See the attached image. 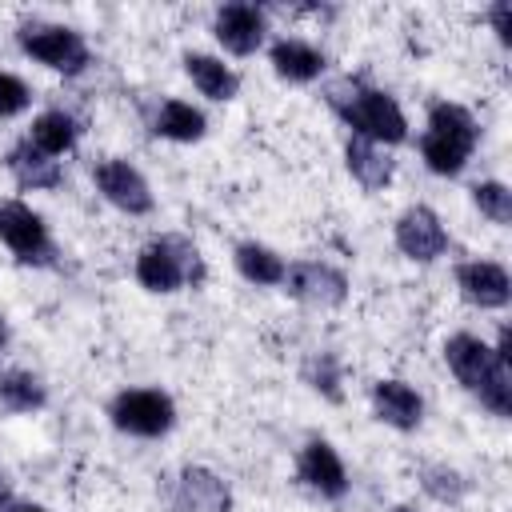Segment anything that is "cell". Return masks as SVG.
I'll return each instance as SVG.
<instances>
[{"label": "cell", "mask_w": 512, "mask_h": 512, "mask_svg": "<svg viewBox=\"0 0 512 512\" xmlns=\"http://www.w3.org/2000/svg\"><path fill=\"white\" fill-rule=\"evenodd\" d=\"M44 400H48V392H44L40 376H32L24 368L0 372V404L8 412H36V408H44Z\"/></svg>", "instance_id": "7402d4cb"}, {"label": "cell", "mask_w": 512, "mask_h": 512, "mask_svg": "<svg viewBox=\"0 0 512 512\" xmlns=\"http://www.w3.org/2000/svg\"><path fill=\"white\" fill-rule=\"evenodd\" d=\"M296 472L312 492H320L328 500H340L348 492V472H344V464L328 440H308L300 460H296Z\"/></svg>", "instance_id": "7c38bea8"}, {"label": "cell", "mask_w": 512, "mask_h": 512, "mask_svg": "<svg viewBox=\"0 0 512 512\" xmlns=\"http://www.w3.org/2000/svg\"><path fill=\"white\" fill-rule=\"evenodd\" d=\"M4 164H8V172L16 176V184H20V188H32V192H40V188H60V180H64L60 160L48 156V152H40L32 140L12 144Z\"/></svg>", "instance_id": "5bb4252c"}, {"label": "cell", "mask_w": 512, "mask_h": 512, "mask_svg": "<svg viewBox=\"0 0 512 512\" xmlns=\"http://www.w3.org/2000/svg\"><path fill=\"white\" fill-rule=\"evenodd\" d=\"M172 508L176 512H228L232 508V492L216 472L192 464V468L180 472V480L172 488Z\"/></svg>", "instance_id": "30bf717a"}, {"label": "cell", "mask_w": 512, "mask_h": 512, "mask_svg": "<svg viewBox=\"0 0 512 512\" xmlns=\"http://www.w3.org/2000/svg\"><path fill=\"white\" fill-rule=\"evenodd\" d=\"M372 408H376V416L384 424H392L400 432H412L420 424V416H424V400L404 380H380V384H372Z\"/></svg>", "instance_id": "9a60e30c"}, {"label": "cell", "mask_w": 512, "mask_h": 512, "mask_svg": "<svg viewBox=\"0 0 512 512\" xmlns=\"http://www.w3.org/2000/svg\"><path fill=\"white\" fill-rule=\"evenodd\" d=\"M392 236H396V248L408 260H420V264H428V260H436V256L448 252V232H444L440 216L432 208H424V204L404 208L396 216V232Z\"/></svg>", "instance_id": "52a82bcc"}, {"label": "cell", "mask_w": 512, "mask_h": 512, "mask_svg": "<svg viewBox=\"0 0 512 512\" xmlns=\"http://www.w3.org/2000/svg\"><path fill=\"white\" fill-rule=\"evenodd\" d=\"M324 100L352 128V136H364L372 144H400L408 136L400 104L380 88H368L352 76H340L324 88Z\"/></svg>", "instance_id": "6da1fadb"}, {"label": "cell", "mask_w": 512, "mask_h": 512, "mask_svg": "<svg viewBox=\"0 0 512 512\" xmlns=\"http://www.w3.org/2000/svg\"><path fill=\"white\" fill-rule=\"evenodd\" d=\"M488 16H492V28L500 32V40H508V4H504V0H496Z\"/></svg>", "instance_id": "f546056e"}, {"label": "cell", "mask_w": 512, "mask_h": 512, "mask_svg": "<svg viewBox=\"0 0 512 512\" xmlns=\"http://www.w3.org/2000/svg\"><path fill=\"white\" fill-rule=\"evenodd\" d=\"M108 416H112V424H116L120 432L152 440V436H164V432L172 428L176 404H172V396L160 392V388H128V392H120V396L112 400Z\"/></svg>", "instance_id": "277c9868"}, {"label": "cell", "mask_w": 512, "mask_h": 512, "mask_svg": "<svg viewBox=\"0 0 512 512\" xmlns=\"http://www.w3.org/2000/svg\"><path fill=\"white\" fill-rule=\"evenodd\" d=\"M212 32L232 56H252L264 40V12L256 4H240V0L224 4V8H216Z\"/></svg>", "instance_id": "8fae6325"}, {"label": "cell", "mask_w": 512, "mask_h": 512, "mask_svg": "<svg viewBox=\"0 0 512 512\" xmlns=\"http://www.w3.org/2000/svg\"><path fill=\"white\" fill-rule=\"evenodd\" d=\"M480 404L492 412V416H508L512 412V368L508 364H496V372L476 388Z\"/></svg>", "instance_id": "484cf974"}, {"label": "cell", "mask_w": 512, "mask_h": 512, "mask_svg": "<svg viewBox=\"0 0 512 512\" xmlns=\"http://www.w3.org/2000/svg\"><path fill=\"white\" fill-rule=\"evenodd\" d=\"M0 512H48V508H40V504H8V508H0Z\"/></svg>", "instance_id": "1f68e13d"}, {"label": "cell", "mask_w": 512, "mask_h": 512, "mask_svg": "<svg viewBox=\"0 0 512 512\" xmlns=\"http://www.w3.org/2000/svg\"><path fill=\"white\" fill-rule=\"evenodd\" d=\"M472 200L492 224H512V192L500 180H480L472 188Z\"/></svg>", "instance_id": "cb8c5ba5"}, {"label": "cell", "mask_w": 512, "mask_h": 512, "mask_svg": "<svg viewBox=\"0 0 512 512\" xmlns=\"http://www.w3.org/2000/svg\"><path fill=\"white\" fill-rule=\"evenodd\" d=\"M204 128H208L204 112H200V108H192V104H184V100H164V104H160V112H156V132H160V136H168V140L192 144V140H200V136H204Z\"/></svg>", "instance_id": "ffe728a7"}, {"label": "cell", "mask_w": 512, "mask_h": 512, "mask_svg": "<svg viewBox=\"0 0 512 512\" xmlns=\"http://www.w3.org/2000/svg\"><path fill=\"white\" fill-rule=\"evenodd\" d=\"M456 284L468 304L476 308H504L512 296V280L496 260H472L456 268Z\"/></svg>", "instance_id": "4fadbf2b"}, {"label": "cell", "mask_w": 512, "mask_h": 512, "mask_svg": "<svg viewBox=\"0 0 512 512\" xmlns=\"http://www.w3.org/2000/svg\"><path fill=\"white\" fill-rule=\"evenodd\" d=\"M0 240L12 248V256L20 264H48L52 260V240H48L44 220L20 200L0 204Z\"/></svg>", "instance_id": "5b68a950"}, {"label": "cell", "mask_w": 512, "mask_h": 512, "mask_svg": "<svg viewBox=\"0 0 512 512\" xmlns=\"http://www.w3.org/2000/svg\"><path fill=\"white\" fill-rule=\"evenodd\" d=\"M344 156H348V172H352L368 192H376V188H384V184L392 180V156H388L380 144H372V140H364V136H352V140L344 144Z\"/></svg>", "instance_id": "d6986e66"}, {"label": "cell", "mask_w": 512, "mask_h": 512, "mask_svg": "<svg viewBox=\"0 0 512 512\" xmlns=\"http://www.w3.org/2000/svg\"><path fill=\"white\" fill-rule=\"evenodd\" d=\"M12 504V480H8V472L0 468V508H8Z\"/></svg>", "instance_id": "4dcf8cb0"}, {"label": "cell", "mask_w": 512, "mask_h": 512, "mask_svg": "<svg viewBox=\"0 0 512 512\" xmlns=\"http://www.w3.org/2000/svg\"><path fill=\"white\" fill-rule=\"evenodd\" d=\"M324 52L320 48H312V44H304V40H276L272 44V68L284 76V80H292V84H308V80H316L320 72H324Z\"/></svg>", "instance_id": "ac0fdd59"}, {"label": "cell", "mask_w": 512, "mask_h": 512, "mask_svg": "<svg viewBox=\"0 0 512 512\" xmlns=\"http://www.w3.org/2000/svg\"><path fill=\"white\" fill-rule=\"evenodd\" d=\"M4 344H8V320L0 316V352H4Z\"/></svg>", "instance_id": "d6a6232c"}, {"label": "cell", "mask_w": 512, "mask_h": 512, "mask_svg": "<svg viewBox=\"0 0 512 512\" xmlns=\"http://www.w3.org/2000/svg\"><path fill=\"white\" fill-rule=\"evenodd\" d=\"M424 492L444 504H456L464 496V476L448 464H432V468H424Z\"/></svg>", "instance_id": "4316f807"}, {"label": "cell", "mask_w": 512, "mask_h": 512, "mask_svg": "<svg viewBox=\"0 0 512 512\" xmlns=\"http://www.w3.org/2000/svg\"><path fill=\"white\" fill-rule=\"evenodd\" d=\"M284 284L296 300L316 304V308H332L348 296V280L340 268L320 264V260H296L292 268H284Z\"/></svg>", "instance_id": "ba28073f"}, {"label": "cell", "mask_w": 512, "mask_h": 512, "mask_svg": "<svg viewBox=\"0 0 512 512\" xmlns=\"http://www.w3.org/2000/svg\"><path fill=\"white\" fill-rule=\"evenodd\" d=\"M40 152H48V156H60V152H68L72 144H76V120L68 116V112H40L36 120H32V136H28Z\"/></svg>", "instance_id": "603a6c76"}, {"label": "cell", "mask_w": 512, "mask_h": 512, "mask_svg": "<svg viewBox=\"0 0 512 512\" xmlns=\"http://www.w3.org/2000/svg\"><path fill=\"white\" fill-rule=\"evenodd\" d=\"M428 136H436V140L460 148L464 156H472V148H476V140H480V124H476V116H472L464 104L440 100V104L428 108Z\"/></svg>", "instance_id": "2e32d148"}, {"label": "cell", "mask_w": 512, "mask_h": 512, "mask_svg": "<svg viewBox=\"0 0 512 512\" xmlns=\"http://www.w3.org/2000/svg\"><path fill=\"white\" fill-rule=\"evenodd\" d=\"M396 512H412V508H396Z\"/></svg>", "instance_id": "836d02e7"}, {"label": "cell", "mask_w": 512, "mask_h": 512, "mask_svg": "<svg viewBox=\"0 0 512 512\" xmlns=\"http://www.w3.org/2000/svg\"><path fill=\"white\" fill-rule=\"evenodd\" d=\"M20 48L32 60H40L52 72H64V76H76V72H84L92 64L84 36L76 28H64V24H44V20L24 24L20 28Z\"/></svg>", "instance_id": "3957f363"}, {"label": "cell", "mask_w": 512, "mask_h": 512, "mask_svg": "<svg viewBox=\"0 0 512 512\" xmlns=\"http://www.w3.org/2000/svg\"><path fill=\"white\" fill-rule=\"evenodd\" d=\"M236 268L244 280L252 284H284V256H276L268 244H256V240H244L236 244Z\"/></svg>", "instance_id": "44dd1931"}, {"label": "cell", "mask_w": 512, "mask_h": 512, "mask_svg": "<svg viewBox=\"0 0 512 512\" xmlns=\"http://www.w3.org/2000/svg\"><path fill=\"white\" fill-rule=\"evenodd\" d=\"M136 280L148 292H176L184 284H200L204 280V260H200L196 244H188L184 236H160V240L140 248Z\"/></svg>", "instance_id": "7a4b0ae2"}, {"label": "cell", "mask_w": 512, "mask_h": 512, "mask_svg": "<svg viewBox=\"0 0 512 512\" xmlns=\"http://www.w3.org/2000/svg\"><path fill=\"white\" fill-rule=\"evenodd\" d=\"M92 180H96L100 196H104L108 204H116L120 212H128V216H144V212H152L148 180H144L128 160H120V156L100 160V164L92 168Z\"/></svg>", "instance_id": "8992f818"}, {"label": "cell", "mask_w": 512, "mask_h": 512, "mask_svg": "<svg viewBox=\"0 0 512 512\" xmlns=\"http://www.w3.org/2000/svg\"><path fill=\"white\" fill-rule=\"evenodd\" d=\"M28 100H32L28 84H24L20 76H12V72H0V116H16V112H24Z\"/></svg>", "instance_id": "f1b7e54d"}, {"label": "cell", "mask_w": 512, "mask_h": 512, "mask_svg": "<svg viewBox=\"0 0 512 512\" xmlns=\"http://www.w3.org/2000/svg\"><path fill=\"white\" fill-rule=\"evenodd\" d=\"M304 376H308V384H312L316 392H324L328 400H340V368H336V356H332V352L312 356L308 368H304Z\"/></svg>", "instance_id": "83f0119b"}, {"label": "cell", "mask_w": 512, "mask_h": 512, "mask_svg": "<svg viewBox=\"0 0 512 512\" xmlns=\"http://www.w3.org/2000/svg\"><path fill=\"white\" fill-rule=\"evenodd\" d=\"M420 156H424V164L436 172V176H456V172H464V164H468V156L460 152V148H452V144H444V140H436V136H420Z\"/></svg>", "instance_id": "d4e9b609"}, {"label": "cell", "mask_w": 512, "mask_h": 512, "mask_svg": "<svg viewBox=\"0 0 512 512\" xmlns=\"http://www.w3.org/2000/svg\"><path fill=\"white\" fill-rule=\"evenodd\" d=\"M184 72L192 76V84H196L200 96H208V100H232V96L240 92V76H236L224 60H216V56L188 52V56H184Z\"/></svg>", "instance_id": "e0dca14e"}, {"label": "cell", "mask_w": 512, "mask_h": 512, "mask_svg": "<svg viewBox=\"0 0 512 512\" xmlns=\"http://www.w3.org/2000/svg\"><path fill=\"white\" fill-rule=\"evenodd\" d=\"M444 360H448L452 376H456L468 392H476V388L496 372V364H512V360L496 356V352H492L480 336H472V332H456V336L444 344Z\"/></svg>", "instance_id": "9c48e42d"}]
</instances>
